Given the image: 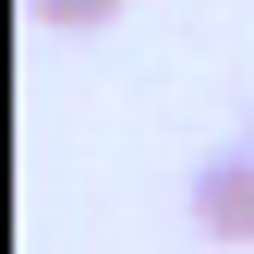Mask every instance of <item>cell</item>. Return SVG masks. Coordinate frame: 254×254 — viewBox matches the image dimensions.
Listing matches in <instances>:
<instances>
[{
	"label": "cell",
	"mask_w": 254,
	"mask_h": 254,
	"mask_svg": "<svg viewBox=\"0 0 254 254\" xmlns=\"http://www.w3.org/2000/svg\"><path fill=\"white\" fill-rule=\"evenodd\" d=\"M37 24H73V37H97V24H121V0H24Z\"/></svg>",
	"instance_id": "2"
},
{
	"label": "cell",
	"mask_w": 254,
	"mask_h": 254,
	"mask_svg": "<svg viewBox=\"0 0 254 254\" xmlns=\"http://www.w3.org/2000/svg\"><path fill=\"white\" fill-rule=\"evenodd\" d=\"M194 230H206V242H254V133L194 170Z\"/></svg>",
	"instance_id": "1"
}]
</instances>
